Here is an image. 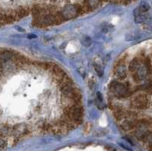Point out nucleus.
Returning <instances> with one entry per match:
<instances>
[{"label": "nucleus", "mask_w": 152, "mask_h": 151, "mask_svg": "<svg viewBox=\"0 0 152 151\" xmlns=\"http://www.w3.org/2000/svg\"><path fill=\"white\" fill-rule=\"evenodd\" d=\"M108 89L112 97L117 98V99H125L134 94L133 87L129 81L123 83L122 81L114 80L109 83Z\"/></svg>", "instance_id": "1"}, {"label": "nucleus", "mask_w": 152, "mask_h": 151, "mask_svg": "<svg viewBox=\"0 0 152 151\" xmlns=\"http://www.w3.org/2000/svg\"><path fill=\"white\" fill-rule=\"evenodd\" d=\"M150 106V97L146 93L136 95L130 101V106L133 110H144L149 108Z\"/></svg>", "instance_id": "2"}, {"label": "nucleus", "mask_w": 152, "mask_h": 151, "mask_svg": "<svg viewBox=\"0 0 152 151\" xmlns=\"http://www.w3.org/2000/svg\"><path fill=\"white\" fill-rule=\"evenodd\" d=\"M61 14L64 20H69L79 15H82V7L78 4H66L62 7Z\"/></svg>", "instance_id": "3"}, {"label": "nucleus", "mask_w": 152, "mask_h": 151, "mask_svg": "<svg viewBox=\"0 0 152 151\" xmlns=\"http://www.w3.org/2000/svg\"><path fill=\"white\" fill-rule=\"evenodd\" d=\"M128 68L123 61L120 60L116 64L114 69V75L119 81H123L128 76Z\"/></svg>", "instance_id": "4"}, {"label": "nucleus", "mask_w": 152, "mask_h": 151, "mask_svg": "<svg viewBox=\"0 0 152 151\" xmlns=\"http://www.w3.org/2000/svg\"><path fill=\"white\" fill-rule=\"evenodd\" d=\"M131 75H132V78H133L135 82L138 83L141 82V81H145L148 77V75H150V74L148 72V68H147L145 65L144 64L143 62H141V65L139 67V68Z\"/></svg>", "instance_id": "5"}, {"label": "nucleus", "mask_w": 152, "mask_h": 151, "mask_svg": "<svg viewBox=\"0 0 152 151\" xmlns=\"http://www.w3.org/2000/svg\"><path fill=\"white\" fill-rule=\"evenodd\" d=\"M102 3H104L103 0H87V6L89 11L95 10L99 8Z\"/></svg>", "instance_id": "6"}, {"label": "nucleus", "mask_w": 152, "mask_h": 151, "mask_svg": "<svg viewBox=\"0 0 152 151\" xmlns=\"http://www.w3.org/2000/svg\"><path fill=\"white\" fill-rule=\"evenodd\" d=\"M150 9V5L145 2H141L139 8L137 9V11H138V15H141V14H145Z\"/></svg>", "instance_id": "7"}, {"label": "nucleus", "mask_w": 152, "mask_h": 151, "mask_svg": "<svg viewBox=\"0 0 152 151\" xmlns=\"http://www.w3.org/2000/svg\"><path fill=\"white\" fill-rule=\"evenodd\" d=\"M142 140H143L144 143H145L146 145H148L149 147H152V130L151 131H149V132L144 137Z\"/></svg>", "instance_id": "8"}, {"label": "nucleus", "mask_w": 152, "mask_h": 151, "mask_svg": "<svg viewBox=\"0 0 152 151\" xmlns=\"http://www.w3.org/2000/svg\"><path fill=\"white\" fill-rule=\"evenodd\" d=\"M94 71H95L96 73L98 74V76L99 77L102 76L103 74H104V71H103L102 68H101L99 65H98V64H94Z\"/></svg>", "instance_id": "9"}, {"label": "nucleus", "mask_w": 152, "mask_h": 151, "mask_svg": "<svg viewBox=\"0 0 152 151\" xmlns=\"http://www.w3.org/2000/svg\"><path fill=\"white\" fill-rule=\"evenodd\" d=\"M148 18V16L145 14H141V15H136V18H135V21H136L137 22L141 23L145 21Z\"/></svg>", "instance_id": "10"}, {"label": "nucleus", "mask_w": 152, "mask_h": 151, "mask_svg": "<svg viewBox=\"0 0 152 151\" xmlns=\"http://www.w3.org/2000/svg\"><path fill=\"white\" fill-rule=\"evenodd\" d=\"M82 43H83L84 46H88L91 43V39L88 37V36H84V38L82 40Z\"/></svg>", "instance_id": "11"}, {"label": "nucleus", "mask_w": 152, "mask_h": 151, "mask_svg": "<svg viewBox=\"0 0 152 151\" xmlns=\"http://www.w3.org/2000/svg\"><path fill=\"white\" fill-rule=\"evenodd\" d=\"M5 144V141L3 139H2V138H0V148L2 147H4Z\"/></svg>", "instance_id": "12"}, {"label": "nucleus", "mask_w": 152, "mask_h": 151, "mask_svg": "<svg viewBox=\"0 0 152 151\" xmlns=\"http://www.w3.org/2000/svg\"><path fill=\"white\" fill-rule=\"evenodd\" d=\"M135 0H122V3L124 4H127V3H130V2H134Z\"/></svg>", "instance_id": "13"}, {"label": "nucleus", "mask_w": 152, "mask_h": 151, "mask_svg": "<svg viewBox=\"0 0 152 151\" xmlns=\"http://www.w3.org/2000/svg\"><path fill=\"white\" fill-rule=\"evenodd\" d=\"M119 145L121 146V147H123V148H124V149L125 150H130V151H132V149H130V148H129V147H127L124 144H119Z\"/></svg>", "instance_id": "14"}, {"label": "nucleus", "mask_w": 152, "mask_h": 151, "mask_svg": "<svg viewBox=\"0 0 152 151\" xmlns=\"http://www.w3.org/2000/svg\"><path fill=\"white\" fill-rule=\"evenodd\" d=\"M98 99H100V101L102 100V97H101V94H100V93H98Z\"/></svg>", "instance_id": "15"}]
</instances>
